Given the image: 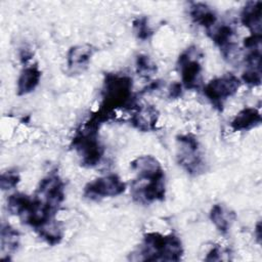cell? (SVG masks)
Here are the masks:
<instances>
[{"label": "cell", "mask_w": 262, "mask_h": 262, "mask_svg": "<svg viewBox=\"0 0 262 262\" xmlns=\"http://www.w3.org/2000/svg\"><path fill=\"white\" fill-rule=\"evenodd\" d=\"M133 80L126 74L107 73L101 89V102L98 110L111 118L117 110L133 108Z\"/></svg>", "instance_id": "obj_1"}, {"label": "cell", "mask_w": 262, "mask_h": 262, "mask_svg": "<svg viewBox=\"0 0 262 262\" xmlns=\"http://www.w3.org/2000/svg\"><path fill=\"white\" fill-rule=\"evenodd\" d=\"M133 260L141 261H174L181 260L183 247L180 238L174 234H162L159 232H147Z\"/></svg>", "instance_id": "obj_2"}, {"label": "cell", "mask_w": 262, "mask_h": 262, "mask_svg": "<svg viewBox=\"0 0 262 262\" xmlns=\"http://www.w3.org/2000/svg\"><path fill=\"white\" fill-rule=\"evenodd\" d=\"M98 129L99 127L86 121L72 139L71 146L78 154L84 167H95L103 158L104 147L98 139Z\"/></svg>", "instance_id": "obj_3"}, {"label": "cell", "mask_w": 262, "mask_h": 262, "mask_svg": "<svg viewBox=\"0 0 262 262\" xmlns=\"http://www.w3.org/2000/svg\"><path fill=\"white\" fill-rule=\"evenodd\" d=\"M177 141V162L189 175L198 176L206 171V163L198 138L190 133L180 134Z\"/></svg>", "instance_id": "obj_4"}, {"label": "cell", "mask_w": 262, "mask_h": 262, "mask_svg": "<svg viewBox=\"0 0 262 262\" xmlns=\"http://www.w3.org/2000/svg\"><path fill=\"white\" fill-rule=\"evenodd\" d=\"M241 80L235 75L227 73L208 82L203 91L211 104L221 112L225 101L237 92Z\"/></svg>", "instance_id": "obj_5"}, {"label": "cell", "mask_w": 262, "mask_h": 262, "mask_svg": "<svg viewBox=\"0 0 262 262\" xmlns=\"http://www.w3.org/2000/svg\"><path fill=\"white\" fill-rule=\"evenodd\" d=\"M202 54L198 47L186 48L177 59V67L181 76L182 86L189 90L199 89L202 85Z\"/></svg>", "instance_id": "obj_6"}, {"label": "cell", "mask_w": 262, "mask_h": 262, "mask_svg": "<svg viewBox=\"0 0 262 262\" xmlns=\"http://www.w3.org/2000/svg\"><path fill=\"white\" fill-rule=\"evenodd\" d=\"M43 205L57 212L64 201V184L56 173H50L41 179L34 195Z\"/></svg>", "instance_id": "obj_7"}, {"label": "cell", "mask_w": 262, "mask_h": 262, "mask_svg": "<svg viewBox=\"0 0 262 262\" xmlns=\"http://www.w3.org/2000/svg\"><path fill=\"white\" fill-rule=\"evenodd\" d=\"M125 189L126 183L117 174H108L88 182L84 187L83 195L86 199L96 201L120 195Z\"/></svg>", "instance_id": "obj_8"}, {"label": "cell", "mask_w": 262, "mask_h": 262, "mask_svg": "<svg viewBox=\"0 0 262 262\" xmlns=\"http://www.w3.org/2000/svg\"><path fill=\"white\" fill-rule=\"evenodd\" d=\"M132 196L134 201L141 204H150L163 201L166 195L165 177L138 180L135 179L132 184Z\"/></svg>", "instance_id": "obj_9"}, {"label": "cell", "mask_w": 262, "mask_h": 262, "mask_svg": "<svg viewBox=\"0 0 262 262\" xmlns=\"http://www.w3.org/2000/svg\"><path fill=\"white\" fill-rule=\"evenodd\" d=\"M209 37L219 47L224 57H230L235 50L234 36L235 32L231 25L216 24L211 30L207 32Z\"/></svg>", "instance_id": "obj_10"}, {"label": "cell", "mask_w": 262, "mask_h": 262, "mask_svg": "<svg viewBox=\"0 0 262 262\" xmlns=\"http://www.w3.org/2000/svg\"><path fill=\"white\" fill-rule=\"evenodd\" d=\"M95 48L89 44L72 46L67 54L68 71L71 74H81L90 63Z\"/></svg>", "instance_id": "obj_11"}, {"label": "cell", "mask_w": 262, "mask_h": 262, "mask_svg": "<svg viewBox=\"0 0 262 262\" xmlns=\"http://www.w3.org/2000/svg\"><path fill=\"white\" fill-rule=\"evenodd\" d=\"M130 167L136 173V179L138 180L165 177V173L160 162L150 155L137 157L130 163Z\"/></svg>", "instance_id": "obj_12"}, {"label": "cell", "mask_w": 262, "mask_h": 262, "mask_svg": "<svg viewBox=\"0 0 262 262\" xmlns=\"http://www.w3.org/2000/svg\"><path fill=\"white\" fill-rule=\"evenodd\" d=\"M159 111L154 105H142L136 108L130 118L131 125L141 132L154 131L159 121Z\"/></svg>", "instance_id": "obj_13"}, {"label": "cell", "mask_w": 262, "mask_h": 262, "mask_svg": "<svg viewBox=\"0 0 262 262\" xmlns=\"http://www.w3.org/2000/svg\"><path fill=\"white\" fill-rule=\"evenodd\" d=\"M262 2L249 1L241 12V23L250 30L253 35H262Z\"/></svg>", "instance_id": "obj_14"}, {"label": "cell", "mask_w": 262, "mask_h": 262, "mask_svg": "<svg viewBox=\"0 0 262 262\" xmlns=\"http://www.w3.org/2000/svg\"><path fill=\"white\" fill-rule=\"evenodd\" d=\"M262 122L261 113L256 107L247 106L241 110L230 122V127L233 131H248Z\"/></svg>", "instance_id": "obj_15"}, {"label": "cell", "mask_w": 262, "mask_h": 262, "mask_svg": "<svg viewBox=\"0 0 262 262\" xmlns=\"http://www.w3.org/2000/svg\"><path fill=\"white\" fill-rule=\"evenodd\" d=\"M188 13L192 21L203 27L207 32L217 24V15L215 11L206 3H203V2L190 3Z\"/></svg>", "instance_id": "obj_16"}, {"label": "cell", "mask_w": 262, "mask_h": 262, "mask_svg": "<svg viewBox=\"0 0 262 262\" xmlns=\"http://www.w3.org/2000/svg\"><path fill=\"white\" fill-rule=\"evenodd\" d=\"M42 73L37 63L25 67L17 79L16 93L17 95H26L36 89L40 83Z\"/></svg>", "instance_id": "obj_17"}, {"label": "cell", "mask_w": 262, "mask_h": 262, "mask_svg": "<svg viewBox=\"0 0 262 262\" xmlns=\"http://www.w3.org/2000/svg\"><path fill=\"white\" fill-rule=\"evenodd\" d=\"M19 232L10 224L2 223L0 241H1V260H9V256L14 253L19 246Z\"/></svg>", "instance_id": "obj_18"}, {"label": "cell", "mask_w": 262, "mask_h": 262, "mask_svg": "<svg viewBox=\"0 0 262 262\" xmlns=\"http://www.w3.org/2000/svg\"><path fill=\"white\" fill-rule=\"evenodd\" d=\"M209 217L217 230L220 233L225 234L228 232L231 226V223L234 219V213L227 210L221 204H215L210 210Z\"/></svg>", "instance_id": "obj_19"}, {"label": "cell", "mask_w": 262, "mask_h": 262, "mask_svg": "<svg viewBox=\"0 0 262 262\" xmlns=\"http://www.w3.org/2000/svg\"><path fill=\"white\" fill-rule=\"evenodd\" d=\"M36 231L39 236L50 246H55L59 244L63 236L62 226L58 221L55 220V218L43 224L41 227L36 229Z\"/></svg>", "instance_id": "obj_20"}, {"label": "cell", "mask_w": 262, "mask_h": 262, "mask_svg": "<svg viewBox=\"0 0 262 262\" xmlns=\"http://www.w3.org/2000/svg\"><path fill=\"white\" fill-rule=\"evenodd\" d=\"M32 202L33 198L23 192H15L10 194L7 199V210L10 214L21 218L29 211Z\"/></svg>", "instance_id": "obj_21"}, {"label": "cell", "mask_w": 262, "mask_h": 262, "mask_svg": "<svg viewBox=\"0 0 262 262\" xmlns=\"http://www.w3.org/2000/svg\"><path fill=\"white\" fill-rule=\"evenodd\" d=\"M135 68H136V73L143 77V78H150L154 76L157 71V64L151 60V58L145 54H138L135 59Z\"/></svg>", "instance_id": "obj_22"}, {"label": "cell", "mask_w": 262, "mask_h": 262, "mask_svg": "<svg viewBox=\"0 0 262 262\" xmlns=\"http://www.w3.org/2000/svg\"><path fill=\"white\" fill-rule=\"evenodd\" d=\"M132 27L136 37L142 41L149 40L154 35V30L148 24V18L146 16H138L133 19Z\"/></svg>", "instance_id": "obj_23"}, {"label": "cell", "mask_w": 262, "mask_h": 262, "mask_svg": "<svg viewBox=\"0 0 262 262\" xmlns=\"http://www.w3.org/2000/svg\"><path fill=\"white\" fill-rule=\"evenodd\" d=\"M242 80L250 87L261 84V67H247L242 75Z\"/></svg>", "instance_id": "obj_24"}, {"label": "cell", "mask_w": 262, "mask_h": 262, "mask_svg": "<svg viewBox=\"0 0 262 262\" xmlns=\"http://www.w3.org/2000/svg\"><path fill=\"white\" fill-rule=\"evenodd\" d=\"M20 180V177L16 171L8 170L3 172L0 176V187L2 190H9L14 188Z\"/></svg>", "instance_id": "obj_25"}, {"label": "cell", "mask_w": 262, "mask_h": 262, "mask_svg": "<svg viewBox=\"0 0 262 262\" xmlns=\"http://www.w3.org/2000/svg\"><path fill=\"white\" fill-rule=\"evenodd\" d=\"M222 254L223 251L222 249H220L218 246L213 247L207 254V256L205 257V261H219V260H223L222 258Z\"/></svg>", "instance_id": "obj_26"}, {"label": "cell", "mask_w": 262, "mask_h": 262, "mask_svg": "<svg viewBox=\"0 0 262 262\" xmlns=\"http://www.w3.org/2000/svg\"><path fill=\"white\" fill-rule=\"evenodd\" d=\"M168 93H169V97L170 98H179V97H181V95L183 93L182 84L179 83V82L172 83L170 85V87H169Z\"/></svg>", "instance_id": "obj_27"}, {"label": "cell", "mask_w": 262, "mask_h": 262, "mask_svg": "<svg viewBox=\"0 0 262 262\" xmlns=\"http://www.w3.org/2000/svg\"><path fill=\"white\" fill-rule=\"evenodd\" d=\"M161 87V81H152L151 83H149L144 89L143 91L144 92H150V91H154V90H157Z\"/></svg>", "instance_id": "obj_28"}, {"label": "cell", "mask_w": 262, "mask_h": 262, "mask_svg": "<svg viewBox=\"0 0 262 262\" xmlns=\"http://www.w3.org/2000/svg\"><path fill=\"white\" fill-rule=\"evenodd\" d=\"M255 235H256V238L258 241V243L260 244L261 243V222L259 221L257 224H256V227H255Z\"/></svg>", "instance_id": "obj_29"}]
</instances>
